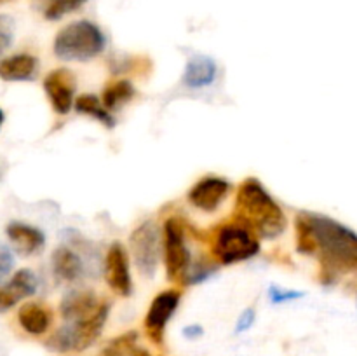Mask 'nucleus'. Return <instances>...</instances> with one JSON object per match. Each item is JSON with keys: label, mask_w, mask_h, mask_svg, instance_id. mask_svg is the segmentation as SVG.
Instances as JSON below:
<instances>
[{"label": "nucleus", "mask_w": 357, "mask_h": 356, "mask_svg": "<svg viewBox=\"0 0 357 356\" xmlns=\"http://www.w3.org/2000/svg\"><path fill=\"white\" fill-rule=\"evenodd\" d=\"M302 297H303L302 292L282 288V286L279 285H271V288H268V299H271L272 304H286V302H291V300L302 299Z\"/></svg>", "instance_id": "obj_25"}, {"label": "nucleus", "mask_w": 357, "mask_h": 356, "mask_svg": "<svg viewBox=\"0 0 357 356\" xmlns=\"http://www.w3.org/2000/svg\"><path fill=\"white\" fill-rule=\"evenodd\" d=\"M87 0H49L44 9V17L49 21H59L66 14L79 10Z\"/></svg>", "instance_id": "obj_22"}, {"label": "nucleus", "mask_w": 357, "mask_h": 356, "mask_svg": "<svg viewBox=\"0 0 357 356\" xmlns=\"http://www.w3.org/2000/svg\"><path fill=\"white\" fill-rule=\"evenodd\" d=\"M236 218L261 239H275L288 227L281 205L255 177L246 178L237 188Z\"/></svg>", "instance_id": "obj_2"}, {"label": "nucleus", "mask_w": 357, "mask_h": 356, "mask_svg": "<svg viewBox=\"0 0 357 356\" xmlns=\"http://www.w3.org/2000/svg\"><path fill=\"white\" fill-rule=\"evenodd\" d=\"M3 121H6V114H3V110H2V108H0V129H2Z\"/></svg>", "instance_id": "obj_32"}, {"label": "nucleus", "mask_w": 357, "mask_h": 356, "mask_svg": "<svg viewBox=\"0 0 357 356\" xmlns=\"http://www.w3.org/2000/svg\"><path fill=\"white\" fill-rule=\"evenodd\" d=\"M14 20L7 14H0V56L13 45Z\"/></svg>", "instance_id": "obj_24"}, {"label": "nucleus", "mask_w": 357, "mask_h": 356, "mask_svg": "<svg viewBox=\"0 0 357 356\" xmlns=\"http://www.w3.org/2000/svg\"><path fill=\"white\" fill-rule=\"evenodd\" d=\"M73 107H75L79 114H84L87 117L94 119V121L101 122L105 128H114L115 126V117L112 115V112H108L105 105L101 103L100 98L94 96V94H80L75 100V103H73Z\"/></svg>", "instance_id": "obj_19"}, {"label": "nucleus", "mask_w": 357, "mask_h": 356, "mask_svg": "<svg viewBox=\"0 0 357 356\" xmlns=\"http://www.w3.org/2000/svg\"><path fill=\"white\" fill-rule=\"evenodd\" d=\"M100 304L98 295L91 290H72L61 299L59 313L65 321H77L93 314Z\"/></svg>", "instance_id": "obj_14"}, {"label": "nucleus", "mask_w": 357, "mask_h": 356, "mask_svg": "<svg viewBox=\"0 0 357 356\" xmlns=\"http://www.w3.org/2000/svg\"><path fill=\"white\" fill-rule=\"evenodd\" d=\"M38 73V59L33 54L7 56L0 59V79L6 82H28L33 80Z\"/></svg>", "instance_id": "obj_15"}, {"label": "nucleus", "mask_w": 357, "mask_h": 356, "mask_svg": "<svg viewBox=\"0 0 357 356\" xmlns=\"http://www.w3.org/2000/svg\"><path fill=\"white\" fill-rule=\"evenodd\" d=\"M107 47V37L89 20L72 21L56 34L52 51L61 61H91Z\"/></svg>", "instance_id": "obj_3"}, {"label": "nucleus", "mask_w": 357, "mask_h": 356, "mask_svg": "<svg viewBox=\"0 0 357 356\" xmlns=\"http://www.w3.org/2000/svg\"><path fill=\"white\" fill-rule=\"evenodd\" d=\"M255 320H257V311L253 307H248L241 313L239 320H237L236 325V334H243V332H248L255 325Z\"/></svg>", "instance_id": "obj_28"}, {"label": "nucleus", "mask_w": 357, "mask_h": 356, "mask_svg": "<svg viewBox=\"0 0 357 356\" xmlns=\"http://www.w3.org/2000/svg\"><path fill=\"white\" fill-rule=\"evenodd\" d=\"M105 279L108 286L117 295L129 297L132 293L131 267H129V255L124 244L114 241L105 257Z\"/></svg>", "instance_id": "obj_11"}, {"label": "nucleus", "mask_w": 357, "mask_h": 356, "mask_svg": "<svg viewBox=\"0 0 357 356\" xmlns=\"http://www.w3.org/2000/svg\"><path fill=\"white\" fill-rule=\"evenodd\" d=\"M260 251L258 237L241 223H229L216 230L213 239V255L223 265L250 260Z\"/></svg>", "instance_id": "obj_5"}, {"label": "nucleus", "mask_w": 357, "mask_h": 356, "mask_svg": "<svg viewBox=\"0 0 357 356\" xmlns=\"http://www.w3.org/2000/svg\"><path fill=\"white\" fill-rule=\"evenodd\" d=\"M3 2H9V0H0V3H3Z\"/></svg>", "instance_id": "obj_33"}, {"label": "nucleus", "mask_w": 357, "mask_h": 356, "mask_svg": "<svg viewBox=\"0 0 357 356\" xmlns=\"http://www.w3.org/2000/svg\"><path fill=\"white\" fill-rule=\"evenodd\" d=\"M180 300L181 293L178 290H166V292H160L159 295H155V299L150 304L145 316V328L149 337L155 344H160L164 341V330H166L173 314L176 313Z\"/></svg>", "instance_id": "obj_8"}, {"label": "nucleus", "mask_w": 357, "mask_h": 356, "mask_svg": "<svg viewBox=\"0 0 357 356\" xmlns=\"http://www.w3.org/2000/svg\"><path fill=\"white\" fill-rule=\"evenodd\" d=\"M20 300H23V297H21V293L17 292L9 281H7L3 286H0V313L9 311L10 307L16 306Z\"/></svg>", "instance_id": "obj_26"}, {"label": "nucleus", "mask_w": 357, "mask_h": 356, "mask_svg": "<svg viewBox=\"0 0 357 356\" xmlns=\"http://www.w3.org/2000/svg\"><path fill=\"white\" fill-rule=\"evenodd\" d=\"M135 94H136V89L135 86H132L131 80L119 79L105 87L101 103L105 105V108H107L108 112L121 110L124 105H128L129 101L135 98Z\"/></svg>", "instance_id": "obj_18"}, {"label": "nucleus", "mask_w": 357, "mask_h": 356, "mask_svg": "<svg viewBox=\"0 0 357 356\" xmlns=\"http://www.w3.org/2000/svg\"><path fill=\"white\" fill-rule=\"evenodd\" d=\"M14 267V257L10 253L9 248L0 246V285L3 283V279L10 274Z\"/></svg>", "instance_id": "obj_27"}, {"label": "nucleus", "mask_w": 357, "mask_h": 356, "mask_svg": "<svg viewBox=\"0 0 357 356\" xmlns=\"http://www.w3.org/2000/svg\"><path fill=\"white\" fill-rule=\"evenodd\" d=\"M138 344V332L129 330L119 337L112 339L103 349L100 356H131Z\"/></svg>", "instance_id": "obj_20"}, {"label": "nucleus", "mask_w": 357, "mask_h": 356, "mask_svg": "<svg viewBox=\"0 0 357 356\" xmlns=\"http://www.w3.org/2000/svg\"><path fill=\"white\" fill-rule=\"evenodd\" d=\"M129 246L139 274L145 278H153L162 251V236L159 225L153 220H145L139 223L129 236Z\"/></svg>", "instance_id": "obj_6"}, {"label": "nucleus", "mask_w": 357, "mask_h": 356, "mask_svg": "<svg viewBox=\"0 0 357 356\" xmlns=\"http://www.w3.org/2000/svg\"><path fill=\"white\" fill-rule=\"evenodd\" d=\"M17 321L26 334L42 335L51 327L52 314L44 304L28 302L23 304L17 311Z\"/></svg>", "instance_id": "obj_17"}, {"label": "nucleus", "mask_w": 357, "mask_h": 356, "mask_svg": "<svg viewBox=\"0 0 357 356\" xmlns=\"http://www.w3.org/2000/svg\"><path fill=\"white\" fill-rule=\"evenodd\" d=\"M108 314H110V304L101 302L100 307L87 318L65 321V325L49 337L47 348L56 353L84 351V349L91 348L103 332Z\"/></svg>", "instance_id": "obj_4"}, {"label": "nucleus", "mask_w": 357, "mask_h": 356, "mask_svg": "<svg viewBox=\"0 0 357 356\" xmlns=\"http://www.w3.org/2000/svg\"><path fill=\"white\" fill-rule=\"evenodd\" d=\"M131 356H152L150 355L149 351H146V349H139V348H136L135 351H132V355Z\"/></svg>", "instance_id": "obj_30"}, {"label": "nucleus", "mask_w": 357, "mask_h": 356, "mask_svg": "<svg viewBox=\"0 0 357 356\" xmlns=\"http://www.w3.org/2000/svg\"><path fill=\"white\" fill-rule=\"evenodd\" d=\"M6 234L10 244L21 257H30L38 253L45 246V234L38 227L24 222H9L6 227Z\"/></svg>", "instance_id": "obj_13"}, {"label": "nucleus", "mask_w": 357, "mask_h": 356, "mask_svg": "<svg viewBox=\"0 0 357 356\" xmlns=\"http://www.w3.org/2000/svg\"><path fill=\"white\" fill-rule=\"evenodd\" d=\"M216 265L211 264V262L204 260V258H201V260H192L190 265H188L187 272H185L183 279H181V285H199V283L206 281V279L211 278L213 274L216 272Z\"/></svg>", "instance_id": "obj_21"}, {"label": "nucleus", "mask_w": 357, "mask_h": 356, "mask_svg": "<svg viewBox=\"0 0 357 356\" xmlns=\"http://www.w3.org/2000/svg\"><path fill=\"white\" fill-rule=\"evenodd\" d=\"M190 262L192 253L188 250L183 222L171 216L164 223V265L167 279L181 283Z\"/></svg>", "instance_id": "obj_7"}, {"label": "nucleus", "mask_w": 357, "mask_h": 356, "mask_svg": "<svg viewBox=\"0 0 357 356\" xmlns=\"http://www.w3.org/2000/svg\"><path fill=\"white\" fill-rule=\"evenodd\" d=\"M6 171H7L6 163H2V161H0V181H2L3 177H6Z\"/></svg>", "instance_id": "obj_31"}, {"label": "nucleus", "mask_w": 357, "mask_h": 356, "mask_svg": "<svg viewBox=\"0 0 357 356\" xmlns=\"http://www.w3.org/2000/svg\"><path fill=\"white\" fill-rule=\"evenodd\" d=\"M44 91L47 94L52 110L59 115H66L75 103V75L68 68L52 70L45 75Z\"/></svg>", "instance_id": "obj_9"}, {"label": "nucleus", "mask_w": 357, "mask_h": 356, "mask_svg": "<svg viewBox=\"0 0 357 356\" xmlns=\"http://www.w3.org/2000/svg\"><path fill=\"white\" fill-rule=\"evenodd\" d=\"M230 181L222 177H202L188 188L187 199L195 209L204 213H213L220 208L227 195L230 194Z\"/></svg>", "instance_id": "obj_10"}, {"label": "nucleus", "mask_w": 357, "mask_h": 356, "mask_svg": "<svg viewBox=\"0 0 357 356\" xmlns=\"http://www.w3.org/2000/svg\"><path fill=\"white\" fill-rule=\"evenodd\" d=\"M218 77V65L208 54H192L185 63L181 84L188 89H204Z\"/></svg>", "instance_id": "obj_12"}, {"label": "nucleus", "mask_w": 357, "mask_h": 356, "mask_svg": "<svg viewBox=\"0 0 357 356\" xmlns=\"http://www.w3.org/2000/svg\"><path fill=\"white\" fill-rule=\"evenodd\" d=\"M52 272L63 283H73L82 276L84 262L80 255L68 244H61L51 255Z\"/></svg>", "instance_id": "obj_16"}, {"label": "nucleus", "mask_w": 357, "mask_h": 356, "mask_svg": "<svg viewBox=\"0 0 357 356\" xmlns=\"http://www.w3.org/2000/svg\"><path fill=\"white\" fill-rule=\"evenodd\" d=\"M9 283L21 293L23 299L35 295L38 288V279L31 269H20V271H16Z\"/></svg>", "instance_id": "obj_23"}, {"label": "nucleus", "mask_w": 357, "mask_h": 356, "mask_svg": "<svg viewBox=\"0 0 357 356\" xmlns=\"http://www.w3.org/2000/svg\"><path fill=\"white\" fill-rule=\"evenodd\" d=\"M204 335V328L201 325H188V327L183 328V337L188 339V341H195V339H201Z\"/></svg>", "instance_id": "obj_29"}, {"label": "nucleus", "mask_w": 357, "mask_h": 356, "mask_svg": "<svg viewBox=\"0 0 357 356\" xmlns=\"http://www.w3.org/2000/svg\"><path fill=\"white\" fill-rule=\"evenodd\" d=\"M296 248L303 255H319L323 278L357 272V232L326 215L300 212L295 220Z\"/></svg>", "instance_id": "obj_1"}]
</instances>
